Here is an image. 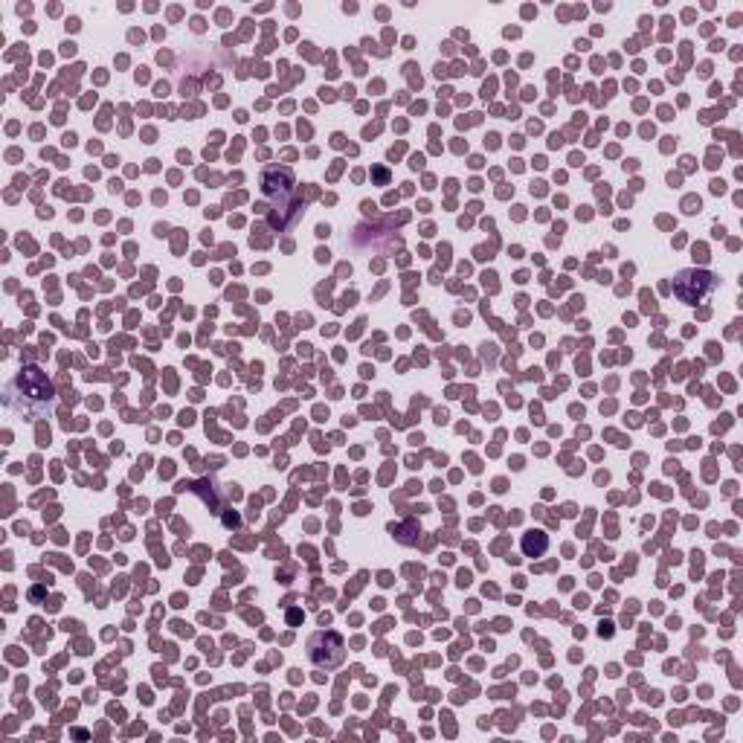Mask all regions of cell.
<instances>
[{
	"label": "cell",
	"instance_id": "3957f363",
	"mask_svg": "<svg viewBox=\"0 0 743 743\" xmlns=\"http://www.w3.org/2000/svg\"><path fill=\"white\" fill-rule=\"evenodd\" d=\"M714 288H717V276L709 273V270H680L677 279H674V297L685 302V305H700L703 299L712 297Z\"/></svg>",
	"mask_w": 743,
	"mask_h": 743
},
{
	"label": "cell",
	"instance_id": "6da1fadb",
	"mask_svg": "<svg viewBox=\"0 0 743 743\" xmlns=\"http://www.w3.org/2000/svg\"><path fill=\"white\" fill-rule=\"evenodd\" d=\"M50 401H53V387L38 366H24L3 389V404L15 416L35 418L44 407H50Z\"/></svg>",
	"mask_w": 743,
	"mask_h": 743
},
{
	"label": "cell",
	"instance_id": "5b68a950",
	"mask_svg": "<svg viewBox=\"0 0 743 743\" xmlns=\"http://www.w3.org/2000/svg\"><path fill=\"white\" fill-rule=\"evenodd\" d=\"M546 546H549V540L543 532H529V535L523 537V552L529 555V558H540L543 552H546Z\"/></svg>",
	"mask_w": 743,
	"mask_h": 743
},
{
	"label": "cell",
	"instance_id": "7a4b0ae2",
	"mask_svg": "<svg viewBox=\"0 0 743 743\" xmlns=\"http://www.w3.org/2000/svg\"><path fill=\"white\" fill-rule=\"evenodd\" d=\"M305 651H308V662H311L317 671H334V668H340L343 659H346V642H343V636L334 633V630H317V633L308 636Z\"/></svg>",
	"mask_w": 743,
	"mask_h": 743
},
{
	"label": "cell",
	"instance_id": "277c9868",
	"mask_svg": "<svg viewBox=\"0 0 743 743\" xmlns=\"http://www.w3.org/2000/svg\"><path fill=\"white\" fill-rule=\"evenodd\" d=\"M262 192L265 198L273 201H288L294 195V172L291 169H279V166H268L262 175Z\"/></svg>",
	"mask_w": 743,
	"mask_h": 743
}]
</instances>
